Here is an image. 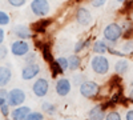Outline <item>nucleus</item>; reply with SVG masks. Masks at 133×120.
Here are the masks:
<instances>
[{
    "label": "nucleus",
    "mask_w": 133,
    "mask_h": 120,
    "mask_svg": "<svg viewBox=\"0 0 133 120\" xmlns=\"http://www.w3.org/2000/svg\"><path fill=\"white\" fill-rule=\"evenodd\" d=\"M123 34H124L123 27H121L120 24H117V23H110V24H108V26L104 28V31H103V35H104L105 41L110 43V44H115V43H116L121 36H123Z\"/></svg>",
    "instance_id": "1"
},
{
    "label": "nucleus",
    "mask_w": 133,
    "mask_h": 120,
    "mask_svg": "<svg viewBox=\"0 0 133 120\" xmlns=\"http://www.w3.org/2000/svg\"><path fill=\"white\" fill-rule=\"evenodd\" d=\"M91 68L97 75H107L109 72V60L104 55H96L91 60Z\"/></svg>",
    "instance_id": "2"
},
{
    "label": "nucleus",
    "mask_w": 133,
    "mask_h": 120,
    "mask_svg": "<svg viewBox=\"0 0 133 120\" xmlns=\"http://www.w3.org/2000/svg\"><path fill=\"white\" fill-rule=\"evenodd\" d=\"M100 92V85L92 80H84L80 84V93L85 99H93Z\"/></svg>",
    "instance_id": "3"
},
{
    "label": "nucleus",
    "mask_w": 133,
    "mask_h": 120,
    "mask_svg": "<svg viewBox=\"0 0 133 120\" xmlns=\"http://www.w3.org/2000/svg\"><path fill=\"white\" fill-rule=\"evenodd\" d=\"M49 3L48 0H32L31 3V11L35 16L39 17H45L49 14Z\"/></svg>",
    "instance_id": "4"
},
{
    "label": "nucleus",
    "mask_w": 133,
    "mask_h": 120,
    "mask_svg": "<svg viewBox=\"0 0 133 120\" xmlns=\"http://www.w3.org/2000/svg\"><path fill=\"white\" fill-rule=\"evenodd\" d=\"M29 49H31L29 43L24 39H17L11 44V52H12L15 56H20V58L25 56L29 52Z\"/></svg>",
    "instance_id": "5"
},
{
    "label": "nucleus",
    "mask_w": 133,
    "mask_h": 120,
    "mask_svg": "<svg viewBox=\"0 0 133 120\" xmlns=\"http://www.w3.org/2000/svg\"><path fill=\"white\" fill-rule=\"evenodd\" d=\"M8 104L11 107H19L25 102V92L20 88H14L8 92V99H7Z\"/></svg>",
    "instance_id": "6"
},
{
    "label": "nucleus",
    "mask_w": 133,
    "mask_h": 120,
    "mask_svg": "<svg viewBox=\"0 0 133 120\" xmlns=\"http://www.w3.org/2000/svg\"><path fill=\"white\" fill-rule=\"evenodd\" d=\"M48 91H49V83L44 78H39L32 84V92L37 97H44L48 93Z\"/></svg>",
    "instance_id": "7"
},
{
    "label": "nucleus",
    "mask_w": 133,
    "mask_h": 120,
    "mask_svg": "<svg viewBox=\"0 0 133 120\" xmlns=\"http://www.w3.org/2000/svg\"><path fill=\"white\" fill-rule=\"evenodd\" d=\"M40 65L33 63V64H27L25 67L21 70V79L23 80H32L40 73Z\"/></svg>",
    "instance_id": "8"
},
{
    "label": "nucleus",
    "mask_w": 133,
    "mask_h": 120,
    "mask_svg": "<svg viewBox=\"0 0 133 120\" xmlns=\"http://www.w3.org/2000/svg\"><path fill=\"white\" fill-rule=\"evenodd\" d=\"M76 20L77 23L83 27H87L92 23V14L89 12V9L85 7H80L76 12Z\"/></svg>",
    "instance_id": "9"
},
{
    "label": "nucleus",
    "mask_w": 133,
    "mask_h": 120,
    "mask_svg": "<svg viewBox=\"0 0 133 120\" xmlns=\"http://www.w3.org/2000/svg\"><path fill=\"white\" fill-rule=\"evenodd\" d=\"M55 90H56V93L59 96H66L71 90H72V83L69 81V79L61 78L56 81V85H55Z\"/></svg>",
    "instance_id": "10"
},
{
    "label": "nucleus",
    "mask_w": 133,
    "mask_h": 120,
    "mask_svg": "<svg viewBox=\"0 0 133 120\" xmlns=\"http://www.w3.org/2000/svg\"><path fill=\"white\" fill-rule=\"evenodd\" d=\"M105 111L107 110L103 104H96L88 112V119L89 120H105V116H107Z\"/></svg>",
    "instance_id": "11"
},
{
    "label": "nucleus",
    "mask_w": 133,
    "mask_h": 120,
    "mask_svg": "<svg viewBox=\"0 0 133 120\" xmlns=\"http://www.w3.org/2000/svg\"><path fill=\"white\" fill-rule=\"evenodd\" d=\"M32 112V110L27 105H19V107H15L14 111L11 112V117L12 120H27L28 115Z\"/></svg>",
    "instance_id": "12"
},
{
    "label": "nucleus",
    "mask_w": 133,
    "mask_h": 120,
    "mask_svg": "<svg viewBox=\"0 0 133 120\" xmlns=\"http://www.w3.org/2000/svg\"><path fill=\"white\" fill-rule=\"evenodd\" d=\"M12 34H14L16 37H19V39H24V40L32 37V31L29 29V27H27V26H21V24H17V26H15V27L12 28Z\"/></svg>",
    "instance_id": "13"
},
{
    "label": "nucleus",
    "mask_w": 133,
    "mask_h": 120,
    "mask_svg": "<svg viewBox=\"0 0 133 120\" xmlns=\"http://www.w3.org/2000/svg\"><path fill=\"white\" fill-rule=\"evenodd\" d=\"M11 79H12V72L8 67H4V65H0V87H5Z\"/></svg>",
    "instance_id": "14"
},
{
    "label": "nucleus",
    "mask_w": 133,
    "mask_h": 120,
    "mask_svg": "<svg viewBox=\"0 0 133 120\" xmlns=\"http://www.w3.org/2000/svg\"><path fill=\"white\" fill-rule=\"evenodd\" d=\"M93 52L97 55H104V53L109 49V46L105 43V40H96L93 43Z\"/></svg>",
    "instance_id": "15"
},
{
    "label": "nucleus",
    "mask_w": 133,
    "mask_h": 120,
    "mask_svg": "<svg viewBox=\"0 0 133 120\" xmlns=\"http://www.w3.org/2000/svg\"><path fill=\"white\" fill-rule=\"evenodd\" d=\"M52 23L51 19H45V17H41V20H39L37 23H35L32 26V29L35 32H44L45 31V28Z\"/></svg>",
    "instance_id": "16"
},
{
    "label": "nucleus",
    "mask_w": 133,
    "mask_h": 120,
    "mask_svg": "<svg viewBox=\"0 0 133 120\" xmlns=\"http://www.w3.org/2000/svg\"><path fill=\"white\" fill-rule=\"evenodd\" d=\"M128 68H129V63H128V60H125V59H120V60H117L116 64H115V71H116L117 75L125 73V72L128 71Z\"/></svg>",
    "instance_id": "17"
},
{
    "label": "nucleus",
    "mask_w": 133,
    "mask_h": 120,
    "mask_svg": "<svg viewBox=\"0 0 133 120\" xmlns=\"http://www.w3.org/2000/svg\"><path fill=\"white\" fill-rule=\"evenodd\" d=\"M41 111L43 113H45L48 116H53V115H56V105H55L53 103L51 102H43L41 103Z\"/></svg>",
    "instance_id": "18"
},
{
    "label": "nucleus",
    "mask_w": 133,
    "mask_h": 120,
    "mask_svg": "<svg viewBox=\"0 0 133 120\" xmlns=\"http://www.w3.org/2000/svg\"><path fill=\"white\" fill-rule=\"evenodd\" d=\"M68 63H69V70L71 71H76L80 68V64H81V59L77 56V55H71L68 58Z\"/></svg>",
    "instance_id": "19"
},
{
    "label": "nucleus",
    "mask_w": 133,
    "mask_h": 120,
    "mask_svg": "<svg viewBox=\"0 0 133 120\" xmlns=\"http://www.w3.org/2000/svg\"><path fill=\"white\" fill-rule=\"evenodd\" d=\"M40 49H41L43 59H44V60L48 61V63L53 61V56H52V52H51V48H49L48 44H41V46H40Z\"/></svg>",
    "instance_id": "20"
},
{
    "label": "nucleus",
    "mask_w": 133,
    "mask_h": 120,
    "mask_svg": "<svg viewBox=\"0 0 133 120\" xmlns=\"http://www.w3.org/2000/svg\"><path fill=\"white\" fill-rule=\"evenodd\" d=\"M49 64H51V75H52V78H56L57 75H60V73H64V71L61 70V67L59 65V63H57L56 60L51 61Z\"/></svg>",
    "instance_id": "21"
},
{
    "label": "nucleus",
    "mask_w": 133,
    "mask_h": 120,
    "mask_svg": "<svg viewBox=\"0 0 133 120\" xmlns=\"http://www.w3.org/2000/svg\"><path fill=\"white\" fill-rule=\"evenodd\" d=\"M121 52L124 53V55H129V53L133 52V40H127L123 47H121Z\"/></svg>",
    "instance_id": "22"
},
{
    "label": "nucleus",
    "mask_w": 133,
    "mask_h": 120,
    "mask_svg": "<svg viewBox=\"0 0 133 120\" xmlns=\"http://www.w3.org/2000/svg\"><path fill=\"white\" fill-rule=\"evenodd\" d=\"M89 46V39L88 40H79L75 44V53H79V52H81L85 47H88Z\"/></svg>",
    "instance_id": "23"
},
{
    "label": "nucleus",
    "mask_w": 133,
    "mask_h": 120,
    "mask_svg": "<svg viewBox=\"0 0 133 120\" xmlns=\"http://www.w3.org/2000/svg\"><path fill=\"white\" fill-rule=\"evenodd\" d=\"M56 61L59 63V65L61 67V70H63L64 72L69 70V63H68V58L60 56V58H57V59H56Z\"/></svg>",
    "instance_id": "24"
},
{
    "label": "nucleus",
    "mask_w": 133,
    "mask_h": 120,
    "mask_svg": "<svg viewBox=\"0 0 133 120\" xmlns=\"http://www.w3.org/2000/svg\"><path fill=\"white\" fill-rule=\"evenodd\" d=\"M23 60H24L25 65H27V64H33V63H36V53L29 51V52L27 53V55L24 56V59H23Z\"/></svg>",
    "instance_id": "25"
},
{
    "label": "nucleus",
    "mask_w": 133,
    "mask_h": 120,
    "mask_svg": "<svg viewBox=\"0 0 133 120\" xmlns=\"http://www.w3.org/2000/svg\"><path fill=\"white\" fill-rule=\"evenodd\" d=\"M9 24V16L4 11H0V27H4Z\"/></svg>",
    "instance_id": "26"
},
{
    "label": "nucleus",
    "mask_w": 133,
    "mask_h": 120,
    "mask_svg": "<svg viewBox=\"0 0 133 120\" xmlns=\"http://www.w3.org/2000/svg\"><path fill=\"white\" fill-rule=\"evenodd\" d=\"M27 120H44V113H43V112H36V111H32V112L28 115Z\"/></svg>",
    "instance_id": "27"
},
{
    "label": "nucleus",
    "mask_w": 133,
    "mask_h": 120,
    "mask_svg": "<svg viewBox=\"0 0 133 120\" xmlns=\"http://www.w3.org/2000/svg\"><path fill=\"white\" fill-rule=\"evenodd\" d=\"M105 120H123V119H121L120 112H117V111H110V112L107 113Z\"/></svg>",
    "instance_id": "28"
},
{
    "label": "nucleus",
    "mask_w": 133,
    "mask_h": 120,
    "mask_svg": "<svg viewBox=\"0 0 133 120\" xmlns=\"http://www.w3.org/2000/svg\"><path fill=\"white\" fill-rule=\"evenodd\" d=\"M7 2L12 5V7L19 8V7H23V5L27 3V0H7Z\"/></svg>",
    "instance_id": "29"
},
{
    "label": "nucleus",
    "mask_w": 133,
    "mask_h": 120,
    "mask_svg": "<svg viewBox=\"0 0 133 120\" xmlns=\"http://www.w3.org/2000/svg\"><path fill=\"white\" fill-rule=\"evenodd\" d=\"M0 112H2V115L3 116H8L9 115V112H11V105L7 103V104H3V105H0Z\"/></svg>",
    "instance_id": "30"
},
{
    "label": "nucleus",
    "mask_w": 133,
    "mask_h": 120,
    "mask_svg": "<svg viewBox=\"0 0 133 120\" xmlns=\"http://www.w3.org/2000/svg\"><path fill=\"white\" fill-rule=\"evenodd\" d=\"M8 55V48L3 44H0V60H4Z\"/></svg>",
    "instance_id": "31"
},
{
    "label": "nucleus",
    "mask_w": 133,
    "mask_h": 120,
    "mask_svg": "<svg viewBox=\"0 0 133 120\" xmlns=\"http://www.w3.org/2000/svg\"><path fill=\"white\" fill-rule=\"evenodd\" d=\"M91 3L95 8H98V7H103L107 3V0H91Z\"/></svg>",
    "instance_id": "32"
},
{
    "label": "nucleus",
    "mask_w": 133,
    "mask_h": 120,
    "mask_svg": "<svg viewBox=\"0 0 133 120\" xmlns=\"http://www.w3.org/2000/svg\"><path fill=\"white\" fill-rule=\"evenodd\" d=\"M81 79H83V75H75L73 76V84H81L83 81H81Z\"/></svg>",
    "instance_id": "33"
},
{
    "label": "nucleus",
    "mask_w": 133,
    "mask_h": 120,
    "mask_svg": "<svg viewBox=\"0 0 133 120\" xmlns=\"http://www.w3.org/2000/svg\"><path fill=\"white\" fill-rule=\"evenodd\" d=\"M4 36H5V32L4 29L0 27V44H3V41H4Z\"/></svg>",
    "instance_id": "34"
},
{
    "label": "nucleus",
    "mask_w": 133,
    "mask_h": 120,
    "mask_svg": "<svg viewBox=\"0 0 133 120\" xmlns=\"http://www.w3.org/2000/svg\"><path fill=\"white\" fill-rule=\"evenodd\" d=\"M125 119H127V120H133V110H130V111H128V112H127Z\"/></svg>",
    "instance_id": "35"
},
{
    "label": "nucleus",
    "mask_w": 133,
    "mask_h": 120,
    "mask_svg": "<svg viewBox=\"0 0 133 120\" xmlns=\"http://www.w3.org/2000/svg\"><path fill=\"white\" fill-rule=\"evenodd\" d=\"M7 99H4V97H0V105H3V104H7Z\"/></svg>",
    "instance_id": "36"
},
{
    "label": "nucleus",
    "mask_w": 133,
    "mask_h": 120,
    "mask_svg": "<svg viewBox=\"0 0 133 120\" xmlns=\"http://www.w3.org/2000/svg\"><path fill=\"white\" fill-rule=\"evenodd\" d=\"M129 99L133 102V88H132V90H130V92H129Z\"/></svg>",
    "instance_id": "37"
},
{
    "label": "nucleus",
    "mask_w": 133,
    "mask_h": 120,
    "mask_svg": "<svg viewBox=\"0 0 133 120\" xmlns=\"http://www.w3.org/2000/svg\"><path fill=\"white\" fill-rule=\"evenodd\" d=\"M118 3H124V2H127V0H117Z\"/></svg>",
    "instance_id": "38"
},
{
    "label": "nucleus",
    "mask_w": 133,
    "mask_h": 120,
    "mask_svg": "<svg viewBox=\"0 0 133 120\" xmlns=\"http://www.w3.org/2000/svg\"><path fill=\"white\" fill-rule=\"evenodd\" d=\"M64 120H72V119H64Z\"/></svg>",
    "instance_id": "39"
}]
</instances>
